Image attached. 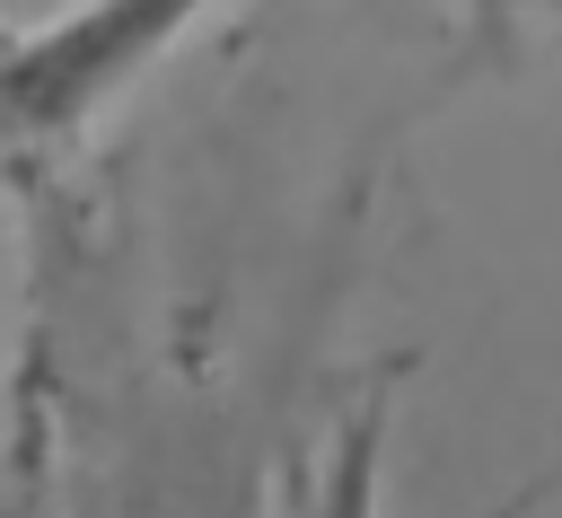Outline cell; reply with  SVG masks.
<instances>
[{
	"label": "cell",
	"instance_id": "cell-2",
	"mask_svg": "<svg viewBox=\"0 0 562 518\" xmlns=\"http://www.w3.org/2000/svg\"><path fill=\"white\" fill-rule=\"evenodd\" d=\"M299 518H386V386H369L342 413V430H334Z\"/></svg>",
	"mask_w": 562,
	"mask_h": 518
},
{
	"label": "cell",
	"instance_id": "cell-1",
	"mask_svg": "<svg viewBox=\"0 0 562 518\" xmlns=\"http://www.w3.org/2000/svg\"><path fill=\"white\" fill-rule=\"evenodd\" d=\"M211 9L220 0H79L53 26L0 44V140H79Z\"/></svg>",
	"mask_w": 562,
	"mask_h": 518
}]
</instances>
